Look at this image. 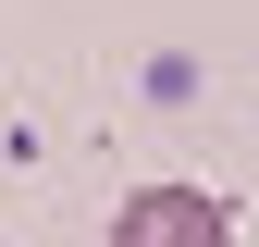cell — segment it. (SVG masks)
Wrapping results in <instances>:
<instances>
[{
  "mask_svg": "<svg viewBox=\"0 0 259 247\" xmlns=\"http://www.w3.org/2000/svg\"><path fill=\"white\" fill-rule=\"evenodd\" d=\"M111 247H235V210L210 185H136L111 210Z\"/></svg>",
  "mask_w": 259,
  "mask_h": 247,
  "instance_id": "6da1fadb",
  "label": "cell"
}]
</instances>
